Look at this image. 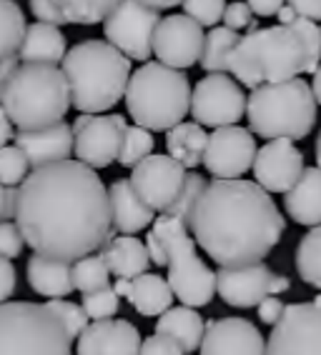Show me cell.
I'll return each mask as SVG.
<instances>
[{
    "label": "cell",
    "instance_id": "4316f807",
    "mask_svg": "<svg viewBox=\"0 0 321 355\" xmlns=\"http://www.w3.org/2000/svg\"><path fill=\"white\" fill-rule=\"evenodd\" d=\"M156 333L174 338L181 348H183V353H196L201 348V340H204L206 323L204 318H201V313H196V308L179 305V308H168L163 315H158Z\"/></svg>",
    "mask_w": 321,
    "mask_h": 355
},
{
    "label": "cell",
    "instance_id": "3957f363",
    "mask_svg": "<svg viewBox=\"0 0 321 355\" xmlns=\"http://www.w3.org/2000/svg\"><path fill=\"white\" fill-rule=\"evenodd\" d=\"M279 26L256 28L241 35L229 60L241 85L256 90L266 83L294 80L302 73H316L321 65V28L299 18L289 6L279 10Z\"/></svg>",
    "mask_w": 321,
    "mask_h": 355
},
{
    "label": "cell",
    "instance_id": "d6986e66",
    "mask_svg": "<svg viewBox=\"0 0 321 355\" xmlns=\"http://www.w3.org/2000/svg\"><path fill=\"white\" fill-rule=\"evenodd\" d=\"M201 355H266V340L246 318H219L206 323Z\"/></svg>",
    "mask_w": 321,
    "mask_h": 355
},
{
    "label": "cell",
    "instance_id": "7c38bea8",
    "mask_svg": "<svg viewBox=\"0 0 321 355\" xmlns=\"http://www.w3.org/2000/svg\"><path fill=\"white\" fill-rule=\"evenodd\" d=\"M266 355H321V293L308 303L283 308L271 328Z\"/></svg>",
    "mask_w": 321,
    "mask_h": 355
},
{
    "label": "cell",
    "instance_id": "11a10c76",
    "mask_svg": "<svg viewBox=\"0 0 321 355\" xmlns=\"http://www.w3.org/2000/svg\"><path fill=\"white\" fill-rule=\"evenodd\" d=\"M316 168H321V133H319V138H316Z\"/></svg>",
    "mask_w": 321,
    "mask_h": 355
},
{
    "label": "cell",
    "instance_id": "ffe728a7",
    "mask_svg": "<svg viewBox=\"0 0 321 355\" xmlns=\"http://www.w3.org/2000/svg\"><path fill=\"white\" fill-rule=\"evenodd\" d=\"M141 343L131 320H96L78 336V355H141Z\"/></svg>",
    "mask_w": 321,
    "mask_h": 355
},
{
    "label": "cell",
    "instance_id": "2e32d148",
    "mask_svg": "<svg viewBox=\"0 0 321 355\" xmlns=\"http://www.w3.org/2000/svg\"><path fill=\"white\" fill-rule=\"evenodd\" d=\"M256 150V138L246 128H216L213 133H208L204 168L211 173L213 180H238L244 173L251 171Z\"/></svg>",
    "mask_w": 321,
    "mask_h": 355
},
{
    "label": "cell",
    "instance_id": "f6af8a7d",
    "mask_svg": "<svg viewBox=\"0 0 321 355\" xmlns=\"http://www.w3.org/2000/svg\"><path fill=\"white\" fill-rule=\"evenodd\" d=\"M15 283H18V278H15L13 263L0 255V303L10 300V295L15 293Z\"/></svg>",
    "mask_w": 321,
    "mask_h": 355
},
{
    "label": "cell",
    "instance_id": "f546056e",
    "mask_svg": "<svg viewBox=\"0 0 321 355\" xmlns=\"http://www.w3.org/2000/svg\"><path fill=\"white\" fill-rule=\"evenodd\" d=\"M238 40H241V35L229 31V28H211L204 38V51L199 58L201 68L208 76L211 73H229V60H231V53Z\"/></svg>",
    "mask_w": 321,
    "mask_h": 355
},
{
    "label": "cell",
    "instance_id": "f35d334b",
    "mask_svg": "<svg viewBox=\"0 0 321 355\" xmlns=\"http://www.w3.org/2000/svg\"><path fill=\"white\" fill-rule=\"evenodd\" d=\"M31 173L26 155L18 150L15 146L0 148V185L6 188H18Z\"/></svg>",
    "mask_w": 321,
    "mask_h": 355
},
{
    "label": "cell",
    "instance_id": "c3c4849f",
    "mask_svg": "<svg viewBox=\"0 0 321 355\" xmlns=\"http://www.w3.org/2000/svg\"><path fill=\"white\" fill-rule=\"evenodd\" d=\"M286 6L294 10L299 18L306 20H321V0H286Z\"/></svg>",
    "mask_w": 321,
    "mask_h": 355
},
{
    "label": "cell",
    "instance_id": "4fadbf2b",
    "mask_svg": "<svg viewBox=\"0 0 321 355\" xmlns=\"http://www.w3.org/2000/svg\"><path fill=\"white\" fill-rule=\"evenodd\" d=\"M193 123L204 128L236 125L246 115V96L241 85L226 73H211L201 78L191 90Z\"/></svg>",
    "mask_w": 321,
    "mask_h": 355
},
{
    "label": "cell",
    "instance_id": "bcb514c9",
    "mask_svg": "<svg viewBox=\"0 0 321 355\" xmlns=\"http://www.w3.org/2000/svg\"><path fill=\"white\" fill-rule=\"evenodd\" d=\"M283 308H286V305L279 300V295H271V298H266V300L258 303V320L274 328V325L279 323V318H281Z\"/></svg>",
    "mask_w": 321,
    "mask_h": 355
},
{
    "label": "cell",
    "instance_id": "74e56055",
    "mask_svg": "<svg viewBox=\"0 0 321 355\" xmlns=\"http://www.w3.org/2000/svg\"><path fill=\"white\" fill-rule=\"evenodd\" d=\"M83 311L88 315V320H110L116 318V313L121 311V298L113 288H103V291H93L83 295Z\"/></svg>",
    "mask_w": 321,
    "mask_h": 355
},
{
    "label": "cell",
    "instance_id": "52a82bcc",
    "mask_svg": "<svg viewBox=\"0 0 321 355\" xmlns=\"http://www.w3.org/2000/svg\"><path fill=\"white\" fill-rule=\"evenodd\" d=\"M251 133L266 140H302L316 125V98L304 78L258 85L246 101Z\"/></svg>",
    "mask_w": 321,
    "mask_h": 355
},
{
    "label": "cell",
    "instance_id": "f1b7e54d",
    "mask_svg": "<svg viewBox=\"0 0 321 355\" xmlns=\"http://www.w3.org/2000/svg\"><path fill=\"white\" fill-rule=\"evenodd\" d=\"M206 143H208V133L199 123H179L166 135L168 155L179 160L186 171H193V168H199L204 163Z\"/></svg>",
    "mask_w": 321,
    "mask_h": 355
},
{
    "label": "cell",
    "instance_id": "9c48e42d",
    "mask_svg": "<svg viewBox=\"0 0 321 355\" xmlns=\"http://www.w3.org/2000/svg\"><path fill=\"white\" fill-rule=\"evenodd\" d=\"M71 336L45 305L0 303V355H73Z\"/></svg>",
    "mask_w": 321,
    "mask_h": 355
},
{
    "label": "cell",
    "instance_id": "681fc988",
    "mask_svg": "<svg viewBox=\"0 0 321 355\" xmlns=\"http://www.w3.org/2000/svg\"><path fill=\"white\" fill-rule=\"evenodd\" d=\"M283 3H286V0H246V6L251 8V13L261 15V18L277 15L283 8Z\"/></svg>",
    "mask_w": 321,
    "mask_h": 355
},
{
    "label": "cell",
    "instance_id": "30bf717a",
    "mask_svg": "<svg viewBox=\"0 0 321 355\" xmlns=\"http://www.w3.org/2000/svg\"><path fill=\"white\" fill-rule=\"evenodd\" d=\"M160 23V13L143 6L141 0H121L113 13L103 20V35L129 60L148 63L154 55V33Z\"/></svg>",
    "mask_w": 321,
    "mask_h": 355
},
{
    "label": "cell",
    "instance_id": "7dc6e473",
    "mask_svg": "<svg viewBox=\"0 0 321 355\" xmlns=\"http://www.w3.org/2000/svg\"><path fill=\"white\" fill-rule=\"evenodd\" d=\"M15 210H18V188L0 185V223L13 220Z\"/></svg>",
    "mask_w": 321,
    "mask_h": 355
},
{
    "label": "cell",
    "instance_id": "8fae6325",
    "mask_svg": "<svg viewBox=\"0 0 321 355\" xmlns=\"http://www.w3.org/2000/svg\"><path fill=\"white\" fill-rule=\"evenodd\" d=\"M73 155L83 165L101 171L116 163L121 155L123 135H126V118L118 113L88 115L81 113L73 123Z\"/></svg>",
    "mask_w": 321,
    "mask_h": 355
},
{
    "label": "cell",
    "instance_id": "b9f144b4",
    "mask_svg": "<svg viewBox=\"0 0 321 355\" xmlns=\"http://www.w3.org/2000/svg\"><path fill=\"white\" fill-rule=\"evenodd\" d=\"M23 245H26V238L20 233L18 223H0V255L3 258H18L23 253Z\"/></svg>",
    "mask_w": 321,
    "mask_h": 355
},
{
    "label": "cell",
    "instance_id": "6da1fadb",
    "mask_svg": "<svg viewBox=\"0 0 321 355\" xmlns=\"http://www.w3.org/2000/svg\"><path fill=\"white\" fill-rule=\"evenodd\" d=\"M15 223L35 255L65 263L98 253L116 238L108 188L81 160L28 173L18 188Z\"/></svg>",
    "mask_w": 321,
    "mask_h": 355
},
{
    "label": "cell",
    "instance_id": "9a60e30c",
    "mask_svg": "<svg viewBox=\"0 0 321 355\" xmlns=\"http://www.w3.org/2000/svg\"><path fill=\"white\" fill-rule=\"evenodd\" d=\"M131 185L154 213H166L186 183V168L163 153H151L146 160L131 168Z\"/></svg>",
    "mask_w": 321,
    "mask_h": 355
},
{
    "label": "cell",
    "instance_id": "5bb4252c",
    "mask_svg": "<svg viewBox=\"0 0 321 355\" xmlns=\"http://www.w3.org/2000/svg\"><path fill=\"white\" fill-rule=\"evenodd\" d=\"M291 280L274 273L269 266L254 263L241 268H219L216 273V293L231 308H258V303L271 295L286 293Z\"/></svg>",
    "mask_w": 321,
    "mask_h": 355
},
{
    "label": "cell",
    "instance_id": "d590c367",
    "mask_svg": "<svg viewBox=\"0 0 321 355\" xmlns=\"http://www.w3.org/2000/svg\"><path fill=\"white\" fill-rule=\"evenodd\" d=\"M206 178L201 175V173H186V183H183V188H181L179 198L174 200V205L166 210V216L176 218V220L186 223L191 220V213L193 208H196V203H199L201 193L206 191Z\"/></svg>",
    "mask_w": 321,
    "mask_h": 355
},
{
    "label": "cell",
    "instance_id": "ee69618b",
    "mask_svg": "<svg viewBox=\"0 0 321 355\" xmlns=\"http://www.w3.org/2000/svg\"><path fill=\"white\" fill-rule=\"evenodd\" d=\"M141 355H186V353H183V348H181L174 338L154 333V336H148L141 343Z\"/></svg>",
    "mask_w": 321,
    "mask_h": 355
},
{
    "label": "cell",
    "instance_id": "83f0119b",
    "mask_svg": "<svg viewBox=\"0 0 321 355\" xmlns=\"http://www.w3.org/2000/svg\"><path fill=\"white\" fill-rule=\"evenodd\" d=\"M126 298L131 300V305L135 308L138 315L154 318V315H163L171 308L174 293L168 288L166 278H160L156 273H143L138 278L129 280Z\"/></svg>",
    "mask_w": 321,
    "mask_h": 355
},
{
    "label": "cell",
    "instance_id": "8d00e7d4",
    "mask_svg": "<svg viewBox=\"0 0 321 355\" xmlns=\"http://www.w3.org/2000/svg\"><path fill=\"white\" fill-rule=\"evenodd\" d=\"M45 308L53 313V315L58 318L60 323H63L65 333L71 336V340H76L85 328H88V315H85L83 305L73 303V300H65V298H58V300H48Z\"/></svg>",
    "mask_w": 321,
    "mask_h": 355
},
{
    "label": "cell",
    "instance_id": "db71d44e",
    "mask_svg": "<svg viewBox=\"0 0 321 355\" xmlns=\"http://www.w3.org/2000/svg\"><path fill=\"white\" fill-rule=\"evenodd\" d=\"M311 93H314L316 103H319V105H321V65H319V68H316L314 80H311Z\"/></svg>",
    "mask_w": 321,
    "mask_h": 355
},
{
    "label": "cell",
    "instance_id": "e0dca14e",
    "mask_svg": "<svg viewBox=\"0 0 321 355\" xmlns=\"http://www.w3.org/2000/svg\"><path fill=\"white\" fill-rule=\"evenodd\" d=\"M204 38V28L188 15H166L154 33V55L166 68L186 70L199 63Z\"/></svg>",
    "mask_w": 321,
    "mask_h": 355
},
{
    "label": "cell",
    "instance_id": "836d02e7",
    "mask_svg": "<svg viewBox=\"0 0 321 355\" xmlns=\"http://www.w3.org/2000/svg\"><path fill=\"white\" fill-rule=\"evenodd\" d=\"M108 286H110V273L101 253L85 255V258L73 263V288L76 291H81L85 295V293L103 291V288Z\"/></svg>",
    "mask_w": 321,
    "mask_h": 355
},
{
    "label": "cell",
    "instance_id": "f907efd6",
    "mask_svg": "<svg viewBox=\"0 0 321 355\" xmlns=\"http://www.w3.org/2000/svg\"><path fill=\"white\" fill-rule=\"evenodd\" d=\"M13 138H15V128L10 123V118L6 115V110H3V105H0V148H6Z\"/></svg>",
    "mask_w": 321,
    "mask_h": 355
},
{
    "label": "cell",
    "instance_id": "484cf974",
    "mask_svg": "<svg viewBox=\"0 0 321 355\" xmlns=\"http://www.w3.org/2000/svg\"><path fill=\"white\" fill-rule=\"evenodd\" d=\"M28 283L38 295L48 300L65 298L76 291L73 288V263L33 255L28 260Z\"/></svg>",
    "mask_w": 321,
    "mask_h": 355
},
{
    "label": "cell",
    "instance_id": "7a4b0ae2",
    "mask_svg": "<svg viewBox=\"0 0 321 355\" xmlns=\"http://www.w3.org/2000/svg\"><path fill=\"white\" fill-rule=\"evenodd\" d=\"M286 220L271 193L251 180H211L188 220L196 245L219 268L263 263L279 245Z\"/></svg>",
    "mask_w": 321,
    "mask_h": 355
},
{
    "label": "cell",
    "instance_id": "7402d4cb",
    "mask_svg": "<svg viewBox=\"0 0 321 355\" xmlns=\"http://www.w3.org/2000/svg\"><path fill=\"white\" fill-rule=\"evenodd\" d=\"M108 205H110V220L113 230L121 235H135L154 225L156 213L143 203L138 193L133 191L129 178L113 180L108 188Z\"/></svg>",
    "mask_w": 321,
    "mask_h": 355
},
{
    "label": "cell",
    "instance_id": "60d3db41",
    "mask_svg": "<svg viewBox=\"0 0 321 355\" xmlns=\"http://www.w3.org/2000/svg\"><path fill=\"white\" fill-rule=\"evenodd\" d=\"M224 28L229 31L238 33V31H256V20H254V13H251V8L241 0L231 3V6H226L224 10Z\"/></svg>",
    "mask_w": 321,
    "mask_h": 355
},
{
    "label": "cell",
    "instance_id": "cb8c5ba5",
    "mask_svg": "<svg viewBox=\"0 0 321 355\" xmlns=\"http://www.w3.org/2000/svg\"><path fill=\"white\" fill-rule=\"evenodd\" d=\"M68 45L60 28L48 26V23H33L26 28L23 43H20L18 60L20 63H35V65H56L63 63Z\"/></svg>",
    "mask_w": 321,
    "mask_h": 355
},
{
    "label": "cell",
    "instance_id": "ab89813d",
    "mask_svg": "<svg viewBox=\"0 0 321 355\" xmlns=\"http://www.w3.org/2000/svg\"><path fill=\"white\" fill-rule=\"evenodd\" d=\"M183 15L196 20L201 28H216L226 10V0H183Z\"/></svg>",
    "mask_w": 321,
    "mask_h": 355
},
{
    "label": "cell",
    "instance_id": "816d5d0a",
    "mask_svg": "<svg viewBox=\"0 0 321 355\" xmlns=\"http://www.w3.org/2000/svg\"><path fill=\"white\" fill-rule=\"evenodd\" d=\"M20 65V60L18 58H13V60H6V63L0 65V101H3V90H6V83H8V78L13 76V70Z\"/></svg>",
    "mask_w": 321,
    "mask_h": 355
},
{
    "label": "cell",
    "instance_id": "7bdbcfd3",
    "mask_svg": "<svg viewBox=\"0 0 321 355\" xmlns=\"http://www.w3.org/2000/svg\"><path fill=\"white\" fill-rule=\"evenodd\" d=\"M31 13L38 18V23H48V26H56V28L68 23L56 0H31Z\"/></svg>",
    "mask_w": 321,
    "mask_h": 355
},
{
    "label": "cell",
    "instance_id": "4dcf8cb0",
    "mask_svg": "<svg viewBox=\"0 0 321 355\" xmlns=\"http://www.w3.org/2000/svg\"><path fill=\"white\" fill-rule=\"evenodd\" d=\"M26 15L15 0H0V65L18 58L26 35Z\"/></svg>",
    "mask_w": 321,
    "mask_h": 355
},
{
    "label": "cell",
    "instance_id": "ba28073f",
    "mask_svg": "<svg viewBox=\"0 0 321 355\" xmlns=\"http://www.w3.org/2000/svg\"><path fill=\"white\" fill-rule=\"evenodd\" d=\"M126 108L135 125L146 130H171L191 110V83L186 73L156 63H143L131 73Z\"/></svg>",
    "mask_w": 321,
    "mask_h": 355
},
{
    "label": "cell",
    "instance_id": "ac0fdd59",
    "mask_svg": "<svg viewBox=\"0 0 321 355\" xmlns=\"http://www.w3.org/2000/svg\"><path fill=\"white\" fill-rule=\"evenodd\" d=\"M254 178L266 193H289L304 173V153L294 140H269L254 158Z\"/></svg>",
    "mask_w": 321,
    "mask_h": 355
},
{
    "label": "cell",
    "instance_id": "f5cc1de1",
    "mask_svg": "<svg viewBox=\"0 0 321 355\" xmlns=\"http://www.w3.org/2000/svg\"><path fill=\"white\" fill-rule=\"evenodd\" d=\"M143 6H148V8H154V10H168V8H176V6H181L183 0H141Z\"/></svg>",
    "mask_w": 321,
    "mask_h": 355
},
{
    "label": "cell",
    "instance_id": "5b68a950",
    "mask_svg": "<svg viewBox=\"0 0 321 355\" xmlns=\"http://www.w3.org/2000/svg\"><path fill=\"white\" fill-rule=\"evenodd\" d=\"M148 258L158 268H168V288L186 308H204L216 295V273L196 253V241L186 223L160 213L146 238Z\"/></svg>",
    "mask_w": 321,
    "mask_h": 355
},
{
    "label": "cell",
    "instance_id": "8992f818",
    "mask_svg": "<svg viewBox=\"0 0 321 355\" xmlns=\"http://www.w3.org/2000/svg\"><path fill=\"white\" fill-rule=\"evenodd\" d=\"M0 105L15 130L51 128L63 123L71 108L68 80L56 65L20 63L8 78Z\"/></svg>",
    "mask_w": 321,
    "mask_h": 355
},
{
    "label": "cell",
    "instance_id": "d4e9b609",
    "mask_svg": "<svg viewBox=\"0 0 321 355\" xmlns=\"http://www.w3.org/2000/svg\"><path fill=\"white\" fill-rule=\"evenodd\" d=\"M108 273L118 280H133L138 275L148 273L151 258H148L146 243H141L135 235H116L108 245L101 250Z\"/></svg>",
    "mask_w": 321,
    "mask_h": 355
},
{
    "label": "cell",
    "instance_id": "d6a6232c",
    "mask_svg": "<svg viewBox=\"0 0 321 355\" xmlns=\"http://www.w3.org/2000/svg\"><path fill=\"white\" fill-rule=\"evenodd\" d=\"M65 20L73 26H96L113 13L121 0H56Z\"/></svg>",
    "mask_w": 321,
    "mask_h": 355
},
{
    "label": "cell",
    "instance_id": "e575fe53",
    "mask_svg": "<svg viewBox=\"0 0 321 355\" xmlns=\"http://www.w3.org/2000/svg\"><path fill=\"white\" fill-rule=\"evenodd\" d=\"M154 135L151 130L141 125H129L126 128V135H123V146H121V155H118V163L123 168H135V165L146 160L151 153H154Z\"/></svg>",
    "mask_w": 321,
    "mask_h": 355
},
{
    "label": "cell",
    "instance_id": "603a6c76",
    "mask_svg": "<svg viewBox=\"0 0 321 355\" xmlns=\"http://www.w3.org/2000/svg\"><path fill=\"white\" fill-rule=\"evenodd\" d=\"M283 208L299 225H321V168H304L294 188L283 193Z\"/></svg>",
    "mask_w": 321,
    "mask_h": 355
},
{
    "label": "cell",
    "instance_id": "277c9868",
    "mask_svg": "<svg viewBox=\"0 0 321 355\" xmlns=\"http://www.w3.org/2000/svg\"><path fill=\"white\" fill-rule=\"evenodd\" d=\"M63 76L78 113L103 115L116 108L131 80V60L106 40H83L63 58Z\"/></svg>",
    "mask_w": 321,
    "mask_h": 355
},
{
    "label": "cell",
    "instance_id": "44dd1931",
    "mask_svg": "<svg viewBox=\"0 0 321 355\" xmlns=\"http://www.w3.org/2000/svg\"><path fill=\"white\" fill-rule=\"evenodd\" d=\"M13 140L15 148L26 155L31 171L71 160L73 155V128L65 121L40 130H15Z\"/></svg>",
    "mask_w": 321,
    "mask_h": 355
},
{
    "label": "cell",
    "instance_id": "1f68e13d",
    "mask_svg": "<svg viewBox=\"0 0 321 355\" xmlns=\"http://www.w3.org/2000/svg\"><path fill=\"white\" fill-rule=\"evenodd\" d=\"M296 273L306 286L321 291V225L308 230L296 248Z\"/></svg>",
    "mask_w": 321,
    "mask_h": 355
}]
</instances>
